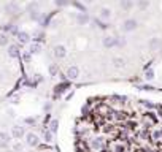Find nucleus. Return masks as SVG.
Masks as SVG:
<instances>
[{"label": "nucleus", "mask_w": 162, "mask_h": 152, "mask_svg": "<svg viewBox=\"0 0 162 152\" xmlns=\"http://www.w3.org/2000/svg\"><path fill=\"white\" fill-rule=\"evenodd\" d=\"M154 76H156V73H154V70H153V68H149V70L145 71V79H146V81H153V79H154Z\"/></svg>", "instance_id": "17"}, {"label": "nucleus", "mask_w": 162, "mask_h": 152, "mask_svg": "<svg viewBox=\"0 0 162 152\" xmlns=\"http://www.w3.org/2000/svg\"><path fill=\"white\" fill-rule=\"evenodd\" d=\"M124 44H126L124 38H118V44H116V46H124Z\"/></svg>", "instance_id": "24"}, {"label": "nucleus", "mask_w": 162, "mask_h": 152, "mask_svg": "<svg viewBox=\"0 0 162 152\" xmlns=\"http://www.w3.org/2000/svg\"><path fill=\"white\" fill-rule=\"evenodd\" d=\"M135 5H137V7L140 8V10H146V8H149V5H151V3H149L148 0H138Z\"/></svg>", "instance_id": "15"}, {"label": "nucleus", "mask_w": 162, "mask_h": 152, "mask_svg": "<svg viewBox=\"0 0 162 152\" xmlns=\"http://www.w3.org/2000/svg\"><path fill=\"white\" fill-rule=\"evenodd\" d=\"M135 7V2L133 0H121V8L122 10H132Z\"/></svg>", "instance_id": "12"}, {"label": "nucleus", "mask_w": 162, "mask_h": 152, "mask_svg": "<svg viewBox=\"0 0 162 152\" xmlns=\"http://www.w3.org/2000/svg\"><path fill=\"white\" fill-rule=\"evenodd\" d=\"M8 144H10V135L2 132L0 133V148H8Z\"/></svg>", "instance_id": "8"}, {"label": "nucleus", "mask_w": 162, "mask_h": 152, "mask_svg": "<svg viewBox=\"0 0 162 152\" xmlns=\"http://www.w3.org/2000/svg\"><path fill=\"white\" fill-rule=\"evenodd\" d=\"M148 46H149V49H151V51H159V49L162 48V38H159V37H153L151 40H149Z\"/></svg>", "instance_id": "3"}, {"label": "nucleus", "mask_w": 162, "mask_h": 152, "mask_svg": "<svg viewBox=\"0 0 162 152\" xmlns=\"http://www.w3.org/2000/svg\"><path fill=\"white\" fill-rule=\"evenodd\" d=\"M56 5H57V7H64V5H67V2H62V0H56Z\"/></svg>", "instance_id": "25"}, {"label": "nucleus", "mask_w": 162, "mask_h": 152, "mask_svg": "<svg viewBox=\"0 0 162 152\" xmlns=\"http://www.w3.org/2000/svg\"><path fill=\"white\" fill-rule=\"evenodd\" d=\"M138 27V22L137 19H133V18H129V19H126L124 22H122V25H121V29L122 32H133Z\"/></svg>", "instance_id": "1"}, {"label": "nucleus", "mask_w": 162, "mask_h": 152, "mask_svg": "<svg viewBox=\"0 0 162 152\" xmlns=\"http://www.w3.org/2000/svg\"><path fill=\"white\" fill-rule=\"evenodd\" d=\"M53 54H54L56 59H64L65 55H67V49H65L64 44H57V46H54Z\"/></svg>", "instance_id": "2"}, {"label": "nucleus", "mask_w": 162, "mask_h": 152, "mask_svg": "<svg viewBox=\"0 0 162 152\" xmlns=\"http://www.w3.org/2000/svg\"><path fill=\"white\" fill-rule=\"evenodd\" d=\"M102 44L105 48H115L116 44H118V38L116 37H105L102 40Z\"/></svg>", "instance_id": "4"}, {"label": "nucleus", "mask_w": 162, "mask_h": 152, "mask_svg": "<svg viewBox=\"0 0 162 152\" xmlns=\"http://www.w3.org/2000/svg\"><path fill=\"white\" fill-rule=\"evenodd\" d=\"M100 19H103V21H108L110 18H111V10L110 8H107V7H103L102 10H100Z\"/></svg>", "instance_id": "10"}, {"label": "nucleus", "mask_w": 162, "mask_h": 152, "mask_svg": "<svg viewBox=\"0 0 162 152\" xmlns=\"http://www.w3.org/2000/svg\"><path fill=\"white\" fill-rule=\"evenodd\" d=\"M26 124H35V119H33V117H27Z\"/></svg>", "instance_id": "26"}, {"label": "nucleus", "mask_w": 162, "mask_h": 152, "mask_svg": "<svg viewBox=\"0 0 162 152\" xmlns=\"http://www.w3.org/2000/svg\"><path fill=\"white\" fill-rule=\"evenodd\" d=\"M8 44V35L7 33H0V46H7Z\"/></svg>", "instance_id": "19"}, {"label": "nucleus", "mask_w": 162, "mask_h": 152, "mask_svg": "<svg viewBox=\"0 0 162 152\" xmlns=\"http://www.w3.org/2000/svg\"><path fill=\"white\" fill-rule=\"evenodd\" d=\"M27 144L29 146H38V143H40V139H38V136L35 133H27Z\"/></svg>", "instance_id": "7"}, {"label": "nucleus", "mask_w": 162, "mask_h": 152, "mask_svg": "<svg viewBox=\"0 0 162 152\" xmlns=\"http://www.w3.org/2000/svg\"><path fill=\"white\" fill-rule=\"evenodd\" d=\"M78 76H80V68H78V67L73 65L67 70V78H69V79H76Z\"/></svg>", "instance_id": "5"}, {"label": "nucleus", "mask_w": 162, "mask_h": 152, "mask_svg": "<svg viewBox=\"0 0 162 152\" xmlns=\"http://www.w3.org/2000/svg\"><path fill=\"white\" fill-rule=\"evenodd\" d=\"M24 60H26V62H29V60H30V55H29V54H26V55H24Z\"/></svg>", "instance_id": "27"}, {"label": "nucleus", "mask_w": 162, "mask_h": 152, "mask_svg": "<svg viewBox=\"0 0 162 152\" xmlns=\"http://www.w3.org/2000/svg\"><path fill=\"white\" fill-rule=\"evenodd\" d=\"M44 141H53V133L51 132H44Z\"/></svg>", "instance_id": "21"}, {"label": "nucleus", "mask_w": 162, "mask_h": 152, "mask_svg": "<svg viewBox=\"0 0 162 152\" xmlns=\"http://www.w3.org/2000/svg\"><path fill=\"white\" fill-rule=\"evenodd\" d=\"M8 55H10V57H18V55H19V48L14 46V44L8 46Z\"/></svg>", "instance_id": "13"}, {"label": "nucleus", "mask_w": 162, "mask_h": 152, "mask_svg": "<svg viewBox=\"0 0 162 152\" xmlns=\"http://www.w3.org/2000/svg\"><path fill=\"white\" fill-rule=\"evenodd\" d=\"M57 125H59V122H57V121H53V122H51V130H49V132L54 133L56 130H57Z\"/></svg>", "instance_id": "22"}, {"label": "nucleus", "mask_w": 162, "mask_h": 152, "mask_svg": "<svg viewBox=\"0 0 162 152\" xmlns=\"http://www.w3.org/2000/svg\"><path fill=\"white\" fill-rule=\"evenodd\" d=\"M76 22L80 25H86L87 22H89V16L86 14V13H78L76 14Z\"/></svg>", "instance_id": "9"}, {"label": "nucleus", "mask_w": 162, "mask_h": 152, "mask_svg": "<svg viewBox=\"0 0 162 152\" xmlns=\"http://www.w3.org/2000/svg\"><path fill=\"white\" fill-rule=\"evenodd\" d=\"M57 71H59V68H57V65H49V75H51V76H56V75H57Z\"/></svg>", "instance_id": "20"}, {"label": "nucleus", "mask_w": 162, "mask_h": 152, "mask_svg": "<svg viewBox=\"0 0 162 152\" xmlns=\"http://www.w3.org/2000/svg\"><path fill=\"white\" fill-rule=\"evenodd\" d=\"M40 51H41V44H38V43L30 44V51H29L30 54H37V52H40Z\"/></svg>", "instance_id": "16"}, {"label": "nucleus", "mask_w": 162, "mask_h": 152, "mask_svg": "<svg viewBox=\"0 0 162 152\" xmlns=\"http://www.w3.org/2000/svg\"><path fill=\"white\" fill-rule=\"evenodd\" d=\"M18 40H19L21 43H27V41H29V35H27L26 32H19V33H18Z\"/></svg>", "instance_id": "18"}, {"label": "nucleus", "mask_w": 162, "mask_h": 152, "mask_svg": "<svg viewBox=\"0 0 162 152\" xmlns=\"http://www.w3.org/2000/svg\"><path fill=\"white\" fill-rule=\"evenodd\" d=\"M5 10H7L8 13H11V14H14V13H18V11H19V8H18V5H16V3H8L7 7H5Z\"/></svg>", "instance_id": "14"}, {"label": "nucleus", "mask_w": 162, "mask_h": 152, "mask_svg": "<svg viewBox=\"0 0 162 152\" xmlns=\"http://www.w3.org/2000/svg\"><path fill=\"white\" fill-rule=\"evenodd\" d=\"M0 79H2V71H0Z\"/></svg>", "instance_id": "28"}, {"label": "nucleus", "mask_w": 162, "mask_h": 152, "mask_svg": "<svg viewBox=\"0 0 162 152\" xmlns=\"http://www.w3.org/2000/svg\"><path fill=\"white\" fill-rule=\"evenodd\" d=\"M14 152H22V146H21V143H16V144H14Z\"/></svg>", "instance_id": "23"}, {"label": "nucleus", "mask_w": 162, "mask_h": 152, "mask_svg": "<svg viewBox=\"0 0 162 152\" xmlns=\"http://www.w3.org/2000/svg\"><path fill=\"white\" fill-rule=\"evenodd\" d=\"M113 65H115V68H124L126 67V60L122 59V57H113Z\"/></svg>", "instance_id": "11"}, {"label": "nucleus", "mask_w": 162, "mask_h": 152, "mask_svg": "<svg viewBox=\"0 0 162 152\" xmlns=\"http://www.w3.org/2000/svg\"><path fill=\"white\" fill-rule=\"evenodd\" d=\"M11 135H13L16 139H21L22 136H24V127H19V125L13 127V130H11Z\"/></svg>", "instance_id": "6"}]
</instances>
